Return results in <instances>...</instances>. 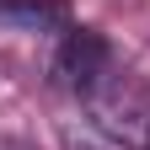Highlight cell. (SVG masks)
<instances>
[{
  "mask_svg": "<svg viewBox=\"0 0 150 150\" xmlns=\"http://www.w3.org/2000/svg\"><path fill=\"white\" fill-rule=\"evenodd\" d=\"M86 107H91V123L107 129L112 139H123L129 150H150V102H145V91L129 81V75L112 70L86 97Z\"/></svg>",
  "mask_w": 150,
  "mask_h": 150,
  "instance_id": "1",
  "label": "cell"
},
{
  "mask_svg": "<svg viewBox=\"0 0 150 150\" xmlns=\"http://www.w3.org/2000/svg\"><path fill=\"white\" fill-rule=\"evenodd\" d=\"M107 75H112V43L91 27H70L64 48H59V81L75 97H91Z\"/></svg>",
  "mask_w": 150,
  "mask_h": 150,
  "instance_id": "2",
  "label": "cell"
},
{
  "mask_svg": "<svg viewBox=\"0 0 150 150\" xmlns=\"http://www.w3.org/2000/svg\"><path fill=\"white\" fill-rule=\"evenodd\" d=\"M0 22L22 27V32H43L54 22H64L59 6H43V0H0Z\"/></svg>",
  "mask_w": 150,
  "mask_h": 150,
  "instance_id": "3",
  "label": "cell"
},
{
  "mask_svg": "<svg viewBox=\"0 0 150 150\" xmlns=\"http://www.w3.org/2000/svg\"><path fill=\"white\" fill-rule=\"evenodd\" d=\"M64 145H70V150H129L123 139H112L107 129H97V123H81V129H64Z\"/></svg>",
  "mask_w": 150,
  "mask_h": 150,
  "instance_id": "4",
  "label": "cell"
}]
</instances>
